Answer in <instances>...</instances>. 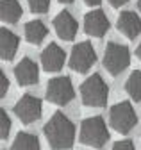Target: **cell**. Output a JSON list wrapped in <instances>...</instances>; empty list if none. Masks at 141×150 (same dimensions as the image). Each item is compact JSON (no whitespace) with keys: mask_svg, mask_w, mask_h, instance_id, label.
<instances>
[{"mask_svg":"<svg viewBox=\"0 0 141 150\" xmlns=\"http://www.w3.org/2000/svg\"><path fill=\"white\" fill-rule=\"evenodd\" d=\"M45 138L54 150H68L75 139V125L66 115L56 112L45 125Z\"/></svg>","mask_w":141,"mask_h":150,"instance_id":"1","label":"cell"},{"mask_svg":"<svg viewBox=\"0 0 141 150\" xmlns=\"http://www.w3.org/2000/svg\"><path fill=\"white\" fill-rule=\"evenodd\" d=\"M80 98L87 107H104L109 98V86L98 73H95L80 84Z\"/></svg>","mask_w":141,"mask_h":150,"instance_id":"2","label":"cell"},{"mask_svg":"<svg viewBox=\"0 0 141 150\" xmlns=\"http://www.w3.org/2000/svg\"><path fill=\"white\" fill-rule=\"evenodd\" d=\"M80 143L93 146V148H100L107 143L109 139V130L107 125L104 123V120L100 116H91L86 118L80 125V132H79Z\"/></svg>","mask_w":141,"mask_h":150,"instance_id":"3","label":"cell"},{"mask_svg":"<svg viewBox=\"0 0 141 150\" xmlns=\"http://www.w3.org/2000/svg\"><path fill=\"white\" fill-rule=\"evenodd\" d=\"M130 64V52L125 45H120L111 41L105 47L104 54V68L107 70L111 75H120L121 71H125Z\"/></svg>","mask_w":141,"mask_h":150,"instance_id":"4","label":"cell"},{"mask_svg":"<svg viewBox=\"0 0 141 150\" xmlns=\"http://www.w3.org/2000/svg\"><path fill=\"white\" fill-rule=\"evenodd\" d=\"M111 127L120 134H129L130 130L134 129V125L137 123V116L136 111L132 109V105L129 102H120L111 109Z\"/></svg>","mask_w":141,"mask_h":150,"instance_id":"5","label":"cell"},{"mask_svg":"<svg viewBox=\"0 0 141 150\" xmlns=\"http://www.w3.org/2000/svg\"><path fill=\"white\" fill-rule=\"evenodd\" d=\"M73 84L68 77L50 79L47 86V98L56 105H66L73 100Z\"/></svg>","mask_w":141,"mask_h":150,"instance_id":"6","label":"cell"},{"mask_svg":"<svg viewBox=\"0 0 141 150\" xmlns=\"http://www.w3.org/2000/svg\"><path fill=\"white\" fill-rule=\"evenodd\" d=\"M97 63V52L91 43L82 41L77 43L72 50V57H70V66L79 73H86L93 64Z\"/></svg>","mask_w":141,"mask_h":150,"instance_id":"7","label":"cell"},{"mask_svg":"<svg viewBox=\"0 0 141 150\" xmlns=\"http://www.w3.org/2000/svg\"><path fill=\"white\" fill-rule=\"evenodd\" d=\"M41 100L34 95H23L14 105V112L23 123H34L41 118Z\"/></svg>","mask_w":141,"mask_h":150,"instance_id":"8","label":"cell"},{"mask_svg":"<svg viewBox=\"0 0 141 150\" xmlns=\"http://www.w3.org/2000/svg\"><path fill=\"white\" fill-rule=\"evenodd\" d=\"M84 30L86 34H90L93 38H100L109 30V18L100 9L87 13L84 16Z\"/></svg>","mask_w":141,"mask_h":150,"instance_id":"9","label":"cell"},{"mask_svg":"<svg viewBox=\"0 0 141 150\" xmlns=\"http://www.w3.org/2000/svg\"><path fill=\"white\" fill-rule=\"evenodd\" d=\"M52 23H54V29H56L57 36L64 41L73 40L75 34H77V29H79L77 20L72 16V13H68V11H61L54 20H52Z\"/></svg>","mask_w":141,"mask_h":150,"instance_id":"10","label":"cell"},{"mask_svg":"<svg viewBox=\"0 0 141 150\" xmlns=\"http://www.w3.org/2000/svg\"><path fill=\"white\" fill-rule=\"evenodd\" d=\"M14 75H16V81H18L22 86H34L39 81L38 64L34 63L30 57H23L18 64H16Z\"/></svg>","mask_w":141,"mask_h":150,"instance_id":"11","label":"cell"},{"mask_svg":"<svg viewBox=\"0 0 141 150\" xmlns=\"http://www.w3.org/2000/svg\"><path fill=\"white\" fill-rule=\"evenodd\" d=\"M64 59H66L64 50H63L57 43H50V45L43 50V54H41L43 70H47V71H57V70L63 68Z\"/></svg>","mask_w":141,"mask_h":150,"instance_id":"12","label":"cell"},{"mask_svg":"<svg viewBox=\"0 0 141 150\" xmlns=\"http://www.w3.org/2000/svg\"><path fill=\"white\" fill-rule=\"evenodd\" d=\"M116 27L123 36H127L132 40V38H137L141 34V18L132 11H123L118 16Z\"/></svg>","mask_w":141,"mask_h":150,"instance_id":"13","label":"cell"},{"mask_svg":"<svg viewBox=\"0 0 141 150\" xmlns=\"http://www.w3.org/2000/svg\"><path fill=\"white\" fill-rule=\"evenodd\" d=\"M18 45H20V40L14 32H11L6 27L0 29V55H2L4 61H11L14 57Z\"/></svg>","mask_w":141,"mask_h":150,"instance_id":"14","label":"cell"},{"mask_svg":"<svg viewBox=\"0 0 141 150\" xmlns=\"http://www.w3.org/2000/svg\"><path fill=\"white\" fill-rule=\"evenodd\" d=\"M22 6L18 0H2L0 4V18L6 23H16L22 18Z\"/></svg>","mask_w":141,"mask_h":150,"instance_id":"15","label":"cell"},{"mask_svg":"<svg viewBox=\"0 0 141 150\" xmlns=\"http://www.w3.org/2000/svg\"><path fill=\"white\" fill-rule=\"evenodd\" d=\"M47 34H48V30L43 25V22H39V20H32L25 25V38L32 45H39L47 38Z\"/></svg>","mask_w":141,"mask_h":150,"instance_id":"16","label":"cell"},{"mask_svg":"<svg viewBox=\"0 0 141 150\" xmlns=\"http://www.w3.org/2000/svg\"><path fill=\"white\" fill-rule=\"evenodd\" d=\"M13 150H41L38 136L30 132H18L13 141Z\"/></svg>","mask_w":141,"mask_h":150,"instance_id":"17","label":"cell"},{"mask_svg":"<svg viewBox=\"0 0 141 150\" xmlns=\"http://www.w3.org/2000/svg\"><path fill=\"white\" fill-rule=\"evenodd\" d=\"M125 91L134 100L141 102V70H136L130 73V77L127 79V84H125Z\"/></svg>","mask_w":141,"mask_h":150,"instance_id":"18","label":"cell"},{"mask_svg":"<svg viewBox=\"0 0 141 150\" xmlns=\"http://www.w3.org/2000/svg\"><path fill=\"white\" fill-rule=\"evenodd\" d=\"M9 130H11V118L6 109H0V136L6 139L9 136Z\"/></svg>","mask_w":141,"mask_h":150,"instance_id":"19","label":"cell"},{"mask_svg":"<svg viewBox=\"0 0 141 150\" xmlns=\"http://www.w3.org/2000/svg\"><path fill=\"white\" fill-rule=\"evenodd\" d=\"M29 7L32 13H47L50 7V0H29Z\"/></svg>","mask_w":141,"mask_h":150,"instance_id":"20","label":"cell"},{"mask_svg":"<svg viewBox=\"0 0 141 150\" xmlns=\"http://www.w3.org/2000/svg\"><path fill=\"white\" fill-rule=\"evenodd\" d=\"M111 150H136V146L130 139H121V141H116L111 146Z\"/></svg>","mask_w":141,"mask_h":150,"instance_id":"21","label":"cell"},{"mask_svg":"<svg viewBox=\"0 0 141 150\" xmlns=\"http://www.w3.org/2000/svg\"><path fill=\"white\" fill-rule=\"evenodd\" d=\"M0 81H2V82H0V84H2V88H0V97H6L7 89H9V79H7V75L4 71L0 73Z\"/></svg>","mask_w":141,"mask_h":150,"instance_id":"22","label":"cell"},{"mask_svg":"<svg viewBox=\"0 0 141 150\" xmlns=\"http://www.w3.org/2000/svg\"><path fill=\"white\" fill-rule=\"evenodd\" d=\"M127 2H129V0H109V4L113 7H121V6H125Z\"/></svg>","mask_w":141,"mask_h":150,"instance_id":"23","label":"cell"},{"mask_svg":"<svg viewBox=\"0 0 141 150\" xmlns=\"http://www.w3.org/2000/svg\"><path fill=\"white\" fill-rule=\"evenodd\" d=\"M100 2H102V0H84V4H86V6H91V7L98 6Z\"/></svg>","mask_w":141,"mask_h":150,"instance_id":"24","label":"cell"},{"mask_svg":"<svg viewBox=\"0 0 141 150\" xmlns=\"http://www.w3.org/2000/svg\"><path fill=\"white\" fill-rule=\"evenodd\" d=\"M136 54H137V59L141 61V43L137 45V48H136Z\"/></svg>","mask_w":141,"mask_h":150,"instance_id":"25","label":"cell"},{"mask_svg":"<svg viewBox=\"0 0 141 150\" xmlns=\"http://www.w3.org/2000/svg\"><path fill=\"white\" fill-rule=\"evenodd\" d=\"M59 2H61V4H72L73 0H59Z\"/></svg>","mask_w":141,"mask_h":150,"instance_id":"26","label":"cell"},{"mask_svg":"<svg viewBox=\"0 0 141 150\" xmlns=\"http://www.w3.org/2000/svg\"><path fill=\"white\" fill-rule=\"evenodd\" d=\"M137 9H139V13H141V0H137Z\"/></svg>","mask_w":141,"mask_h":150,"instance_id":"27","label":"cell"}]
</instances>
